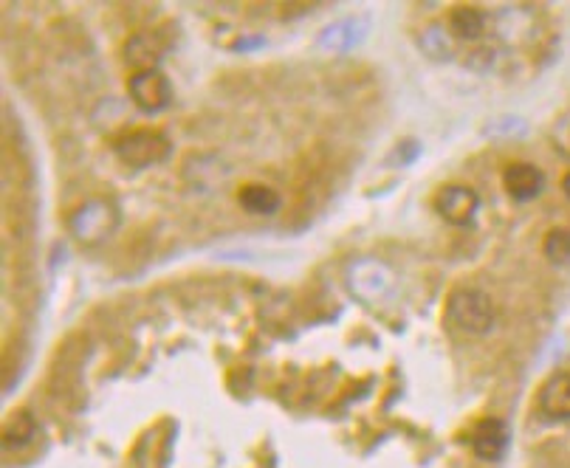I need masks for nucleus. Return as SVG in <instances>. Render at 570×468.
Segmentation results:
<instances>
[{
    "label": "nucleus",
    "mask_w": 570,
    "mask_h": 468,
    "mask_svg": "<svg viewBox=\"0 0 570 468\" xmlns=\"http://www.w3.org/2000/svg\"><path fill=\"white\" fill-rule=\"evenodd\" d=\"M170 139L156 130H133L116 144V156L130 170H150L170 158Z\"/></svg>",
    "instance_id": "2"
},
{
    "label": "nucleus",
    "mask_w": 570,
    "mask_h": 468,
    "mask_svg": "<svg viewBox=\"0 0 570 468\" xmlns=\"http://www.w3.org/2000/svg\"><path fill=\"white\" fill-rule=\"evenodd\" d=\"M238 203L249 212V215H257V218H269L280 209V192H274L266 184H246L240 189Z\"/></svg>",
    "instance_id": "13"
},
{
    "label": "nucleus",
    "mask_w": 570,
    "mask_h": 468,
    "mask_svg": "<svg viewBox=\"0 0 570 468\" xmlns=\"http://www.w3.org/2000/svg\"><path fill=\"white\" fill-rule=\"evenodd\" d=\"M164 46H161L159 34H136L130 37L125 46V63L133 68V74L139 71H159Z\"/></svg>",
    "instance_id": "10"
},
{
    "label": "nucleus",
    "mask_w": 570,
    "mask_h": 468,
    "mask_svg": "<svg viewBox=\"0 0 570 468\" xmlns=\"http://www.w3.org/2000/svg\"><path fill=\"white\" fill-rule=\"evenodd\" d=\"M489 17L477 6H455L449 12V32L458 40H480L486 34Z\"/></svg>",
    "instance_id": "12"
},
{
    "label": "nucleus",
    "mask_w": 570,
    "mask_h": 468,
    "mask_svg": "<svg viewBox=\"0 0 570 468\" xmlns=\"http://www.w3.org/2000/svg\"><path fill=\"white\" fill-rule=\"evenodd\" d=\"M477 209H480V198L475 189L466 184H446L435 195V212L452 226H469L475 220Z\"/></svg>",
    "instance_id": "6"
},
{
    "label": "nucleus",
    "mask_w": 570,
    "mask_h": 468,
    "mask_svg": "<svg viewBox=\"0 0 570 468\" xmlns=\"http://www.w3.org/2000/svg\"><path fill=\"white\" fill-rule=\"evenodd\" d=\"M542 254L556 263V266H568L570 263V229L559 226L545 234V243H542Z\"/></svg>",
    "instance_id": "15"
},
{
    "label": "nucleus",
    "mask_w": 570,
    "mask_h": 468,
    "mask_svg": "<svg viewBox=\"0 0 570 468\" xmlns=\"http://www.w3.org/2000/svg\"><path fill=\"white\" fill-rule=\"evenodd\" d=\"M508 440H511V432H508V423L500 421V418H483L477 423L475 432H472V449L480 460H500L508 449Z\"/></svg>",
    "instance_id": "8"
},
{
    "label": "nucleus",
    "mask_w": 570,
    "mask_h": 468,
    "mask_svg": "<svg viewBox=\"0 0 570 468\" xmlns=\"http://www.w3.org/2000/svg\"><path fill=\"white\" fill-rule=\"evenodd\" d=\"M34 437V418L32 415H26V412H20L12 418V423L6 426V446H23V443H29Z\"/></svg>",
    "instance_id": "16"
},
{
    "label": "nucleus",
    "mask_w": 570,
    "mask_h": 468,
    "mask_svg": "<svg viewBox=\"0 0 570 468\" xmlns=\"http://www.w3.org/2000/svg\"><path fill=\"white\" fill-rule=\"evenodd\" d=\"M68 229L85 246L105 243L119 229V209L111 201L82 203L80 209L71 215V220H68Z\"/></svg>",
    "instance_id": "3"
},
{
    "label": "nucleus",
    "mask_w": 570,
    "mask_h": 468,
    "mask_svg": "<svg viewBox=\"0 0 570 468\" xmlns=\"http://www.w3.org/2000/svg\"><path fill=\"white\" fill-rule=\"evenodd\" d=\"M365 32H367V23L365 20H359V17H353V20H339V23L328 26V29H322V34H319V46L331 48V51H348V48H353L356 43L365 40Z\"/></svg>",
    "instance_id": "11"
},
{
    "label": "nucleus",
    "mask_w": 570,
    "mask_h": 468,
    "mask_svg": "<svg viewBox=\"0 0 570 468\" xmlns=\"http://www.w3.org/2000/svg\"><path fill=\"white\" fill-rule=\"evenodd\" d=\"M554 147L562 153L565 158H570V116H565V119H559L554 127Z\"/></svg>",
    "instance_id": "17"
},
{
    "label": "nucleus",
    "mask_w": 570,
    "mask_h": 468,
    "mask_svg": "<svg viewBox=\"0 0 570 468\" xmlns=\"http://www.w3.org/2000/svg\"><path fill=\"white\" fill-rule=\"evenodd\" d=\"M127 94L144 113H161L173 105V85L161 71H139L127 79Z\"/></svg>",
    "instance_id": "4"
},
{
    "label": "nucleus",
    "mask_w": 570,
    "mask_h": 468,
    "mask_svg": "<svg viewBox=\"0 0 570 468\" xmlns=\"http://www.w3.org/2000/svg\"><path fill=\"white\" fill-rule=\"evenodd\" d=\"M418 48L427 54L429 60H438V63H446L455 57V37L449 29H444L441 23H432L427 26L421 37H418Z\"/></svg>",
    "instance_id": "14"
},
{
    "label": "nucleus",
    "mask_w": 570,
    "mask_h": 468,
    "mask_svg": "<svg viewBox=\"0 0 570 468\" xmlns=\"http://www.w3.org/2000/svg\"><path fill=\"white\" fill-rule=\"evenodd\" d=\"M539 409L554 421L570 418V373L551 375L539 390Z\"/></svg>",
    "instance_id": "9"
},
{
    "label": "nucleus",
    "mask_w": 570,
    "mask_h": 468,
    "mask_svg": "<svg viewBox=\"0 0 570 468\" xmlns=\"http://www.w3.org/2000/svg\"><path fill=\"white\" fill-rule=\"evenodd\" d=\"M562 189H565V195H568V198H570V172H568V175H565V181H562Z\"/></svg>",
    "instance_id": "18"
},
{
    "label": "nucleus",
    "mask_w": 570,
    "mask_h": 468,
    "mask_svg": "<svg viewBox=\"0 0 570 468\" xmlns=\"http://www.w3.org/2000/svg\"><path fill=\"white\" fill-rule=\"evenodd\" d=\"M503 189L514 201H534V198H539V192L545 189V172L539 170L537 164L514 161L503 170Z\"/></svg>",
    "instance_id": "7"
},
{
    "label": "nucleus",
    "mask_w": 570,
    "mask_h": 468,
    "mask_svg": "<svg viewBox=\"0 0 570 468\" xmlns=\"http://www.w3.org/2000/svg\"><path fill=\"white\" fill-rule=\"evenodd\" d=\"M348 288L362 302H379L393 291V274L376 260H362L348 268Z\"/></svg>",
    "instance_id": "5"
},
{
    "label": "nucleus",
    "mask_w": 570,
    "mask_h": 468,
    "mask_svg": "<svg viewBox=\"0 0 570 468\" xmlns=\"http://www.w3.org/2000/svg\"><path fill=\"white\" fill-rule=\"evenodd\" d=\"M446 319L463 336H486L494 328V302L480 288H458L446 299Z\"/></svg>",
    "instance_id": "1"
}]
</instances>
